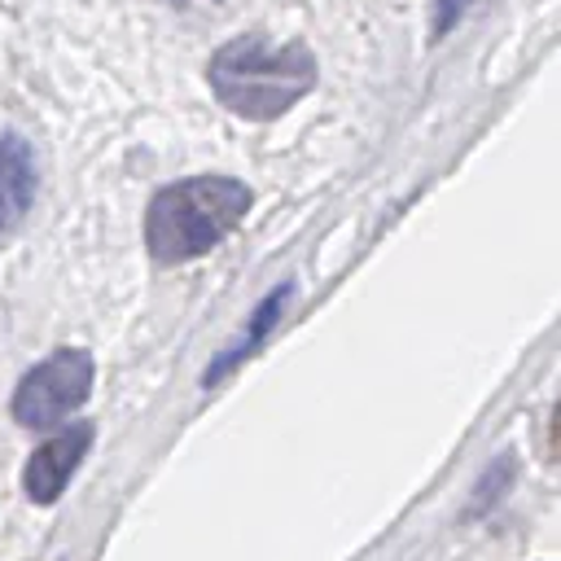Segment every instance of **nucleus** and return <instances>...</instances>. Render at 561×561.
<instances>
[{
  "label": "nucleus",
  "mask_w": 561,
  "mask_h": 561,
  "mask_svg": "<svg viewBox=\"0 0 561 561\" xmlns=\"http://www.w3.org/2000/svg\"><path fill=\"white\" fill-rule=\"evenodd\" d=\"M250 210V188L232 175H188L153 193L145 210V245L153 263L175 267L215 250Z\"/></svg>",
  "instance_id": "obj_2"
},
{
  "label": "nucleus",
  "mask_w": 561,
  "mask_h": 561,
  "mask_svg": "<svg viewBox=\"0 0 561 561\" xmlns=\"http://www.w3.org/2000/svg\"><path fill=\"white\" fill-rule=\"evenodd\" d=\"M206 83L237 118L267 123L316 88V57L302 39L272 44L263 35H237L210 57Z\"/></svg>",
  "instance_id": "obj_1"
},
{
  "label": "nucleus",
  "mask_w": 561,
  "mask_h": 561,
  "mask_svg": "<svg viewBox=\"0 0 561 561\" xmlns=\"http://www.w3.org/2000/svg\"><path fill=\"white\" fill-rule=\"evenodd\" d=\"M548 451L561 460V403L552 408V421H548Z\"/></svg>",
  "instance_id": "obj_8"
},
{
  "label": "nucleus",
  "mask_w": 561,
  "mask_h": 561,
  "mask_svg": "<svg viewBox=\"0 0 561 561\" xmlns=\"http://www.w3.org/2000/svg\"><path fill=\"white\" fill-rule=\"evenodd\" d=\"M92 355L83 346H61L39 359L13 390V421L26 430H53L70 421L92 394Z\"/></svg>",
  "instance_id": "obj_3"
},
{
  "label": "nucleus",
  "mask_w": 561,
  "mask_h": 561,
  "mask_svg": "<svg viewBox=\"0 0 561 561\" xmlns=\"http://www.w3.org/2000/svg\"><path fill=\"white\" fill-rule=\"evenodd\" d=\"M289 294H294V289L285 285V289H272V294L259 302V311L250 316V329H245V333H241V337H237V342H232V346H228V351H224V355H219V359L206 368V377H202L206 386H215V381H219V377H228V373H232V368H237L245 355H254V346L267 337V329H272V324H276V316L285 311Z\"/></svg>",
  "instance_id": "obj_6"
},
{
  "label": "nucleus",
  "mask_w": 561,
  "mask_h": 561,
  "mask_svg": "<svg viewBox=\"0 0 561 561\" xmlns=\"http://www.w3.org/2000/svg\"><path fill=\"white\" fill-rule=\"evenodd\" d=\"M39 175H35V153L22 136H0V237L22 228L31 202H35Z\"/></svg>",
  "instance_id": "obj_5"
},
{
  "label": "nucleus",
  "mask_w": 561,
  "mask_h": 561,
  "mask_svg": "<svg viewBox=\"0 0 561 561\" xmlns=\"http://www.w3.org/2000/svg\"><path fill=\"white\" fill-rule=\"evenodd\" d=\"M465 4H469V0H438V13H434V39L451 31V22L465 13Z\"/></svg>",
  "instance_id": "obj_7"
},
{
  "label": "nucleus",
  "mask_w": 561,
  "mask_h": 561,
  "mask_svg": "<svg viewBox=\"0 0 561 561\" xmlns=\"http://www.w3.org/2000/svg\"><path fill=\"white\" fill-rule=\"evenodd\" d=\"M92 438H96L92 421H75V425H66V430H57L48 443H39V447L31 451V460H26V469H22V491H26V500H31V504H57L61 491H66V482H70L75 469L83 465Z\"/></svg>",
  "instance_id": "obj_4"
}]
</instances>
